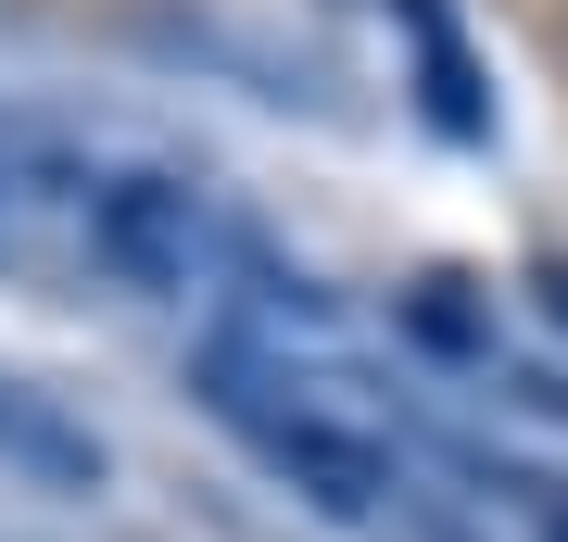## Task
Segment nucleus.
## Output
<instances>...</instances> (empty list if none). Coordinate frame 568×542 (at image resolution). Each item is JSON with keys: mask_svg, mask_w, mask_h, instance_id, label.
<instances>
[{"mask_svg": "<svg viewBox=\"0 0 568 542\" xmlns=\"http://www.w3.org/2000/svg\"><path fill=\"white\" fill-rule=\"evenodd\" d=\"M215 202L190 190V177H102L89 190V265H102L114 290H140V303H190L215 278Z\"/></svg>", "mask_w": 568, "mask_h": 542, "instance_id": "1", "label": "nucleus"}, {"mask_svg": "<svg viewBox=\"0 0 568 542\" xmlns=\"http://www.w3.org/2000/svg\"><path fill=\"white\" fill-rule=\"evenodd\" d=\"M0 467L63 480V492H102V442H89V429L63 417L51 391H26V379H0Z\"/></svg>", "mask_w": 568, "mask_h": 542, "instance_id": "2", "label": "nucleus"}, {"mask_svg": "<svg viewBox=\"0 0 568 542\" xmlns=\"http://www.w3.org/2000/svg\"><path fill=\"white\" fill-rule=\"evenodd\" d=\"M392 13L417 25V76H429V126H443V140H480V76H467V51H455V13L443 0H392Z\"/></svg>", "mask_w": 568, "mask_h": 542, "instance_id": "3", "label": "nucleus"}, {"mask_svg": "<svg viewBox=\"0 0 568 542\" xmlns=\"http://www.w3.org/2000/svg\"><path fill=\"white\" fill-rule=\"evenodd\" d=\"M405 328H417L429 354H493V316H480V303H467V278H417Z\"/></svg>", "mask_w": 568, "mask_h": 542, "instance_id": "4", "label": "nucleus"}, {"mask_svg": "<svg viewBox=\"0 0 568 542\" xmlns=\"http://www.w3.org/2000/svg\"><path fill=\"white\" fill-rule=\"evenodd\" d=\"M518 504H530V530H544V542H568V480H518Z\"/></svg>", "mask_w": 568, "mask_h": 542, "instance_id": "5", "label": "nucleus"}, {"mask_svg": "<svg viewBox=\"0 0 568 542\" xmlns=\"http://www.w3.org/2000/svg\"><path fill=\"white\" fill-rule=\"evenodd\" d=\"M530 290H544V316L568 328V265H530Z\"/></svg>", "mask_w": 568, "mask_h": 542, "instance_id": "6", "label": "nucleus"}]
</instances>
